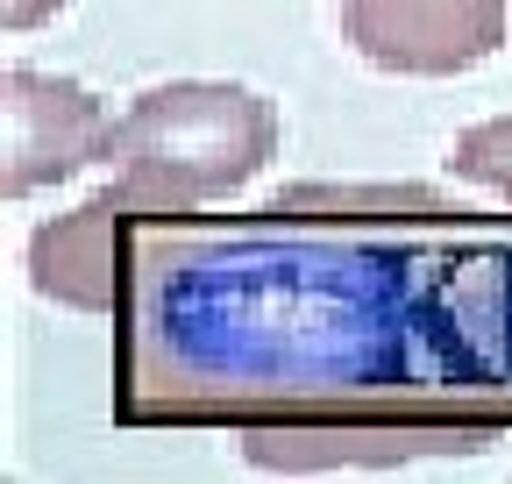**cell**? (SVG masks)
Returning a JSON list of instances; mask_svg holds the SVG:
<instances>
[{"mask_svg":"<svg viewBox=\"0 0 512 484\" xmlns=\"http://www.w3.org/2000/svg\"><path fill=\"white\" fill-rule=\"evenodd\" d=\"M0 114H8V164H0V193L29 200L36 186H57L86 164H107L114 121L79 79H50L15 65L0 79Z\"/></svg>","mask_w":512,"mask_h":484,"instance_id":"cell-2","label":"cell"},{"mask_svg":"<svg viewBox=\"0 0 512 484\" xmlns=\"http://www.w3.org/2000/svg\"><path fill=\"white\" fill-rule=\"evenodd\" d=\"M64 8V0H0V22L8 29H36V22H50Z\"/></svg>","mask_w":512,"mask_h":484,"instance_id":"cell-6","label":"cell"},{"mask_svg":"<svg viewBox=\"0 0 512 484\" xmlns=\"http://www.w3.org/2000/svg\"><path fill=\"white\" fill-rule=\"evenodd\" d=\"M448 164H456V178H477V186H491V193L512 200V114H505V121H477V129H463Z\"/></svg>","mask_w":512,"mask_h":484,"instance_id":"cell-5","label":"cell"},{"mask_svg":"<svg viewBox=\"0 0 512 484\" xmlns=\"http://www.w3.org/2000/svg\"><path fill=\"white\" fill-rule=\"evenodd\" d=\"M143 221L128 214L114 193H93L79 214H64L50 228H36L29 242V278L43 299H64V307L107 314L121 299V271H128V235Z\"/></svg>","mask_w":512,"mask_h":484,"instance_id":"cell-4","label":"cell"},{"mask_svg":"<svg viewBox=\"0 0 512 484\" xmlns=\"http://www.w3.org/2000/svg\"><path fill=\"white\" fill-rule=\"evenodd\" d=\"M505 15L512 0H349L342 29L377 72L448 79L505 43Z\"/></svg>","mask_w":512,"mask_h":484,"instance_id":"cell-3","label":"cell"},{"mask_svg":"<svg viewBox=\"0 0 512 484\" xmlns=\"http://www.w3.org/2000/svg\"><path fill=\"white\" fill-rule=\"evenodd\" d=\"M278 157V107L228 79H178L150 86L114 121L107 164L114 200L136 221H178L207 200L242 193L256 171Z\"/></svg>","mask_w":512,"mask_h":484,"instance_id":"cell-1","label":"cell"}]
</instances>
